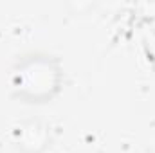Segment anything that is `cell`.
Wrapping results in <instances>:
<instances>
[{"instance_id": "cell-1", "label": "cell", "mask_w": 155, "mask_h": 153, "mask_svg": "<svg viewBox=\"0 0 155 153\" xmlns=\"http://www.w3.org/2000/svg\"><path fill=\"white\" fill-rule=\"evenodd\" d=\"M11 96L24 105H47L54 101L65 85V69L56 54L31 50L11 67Z\"/></svg>"}, {"instance_id": "cell-2", "label": "cell", "mask_w": 155, "mask_h": 153, "mask_svg": "<svg viewBox=\"0 0 155 153\" xmlns=\"http://www.w3.org/2000/svg\"><path fill=\"white\" fill-rule=\"evenodd\" d=\"M11 142L18 153H47L54 142V133L45 119L25 117L13 128Z\"/></svg>"}]
</instances>
